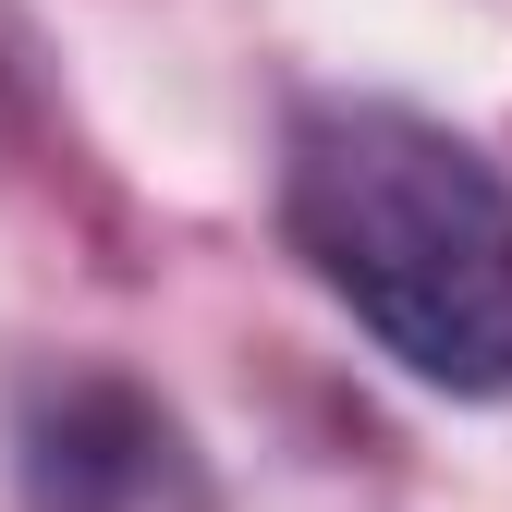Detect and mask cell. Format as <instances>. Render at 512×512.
I'll list each match as a JSON object with an SVG mask.
<instances>
[{
	"mask_svg": "<svg viewBox=\"0 0 512 512\" xmlns=\"http://www.w3.org/2000/svg\"><path fill=\"white\" fill-rule=\"evenodd\" d=\"M281 232L427 391H512V183L476 135L391 98H317L281 147Z\"/></svg>",
	"mask_w": 512,
	"mask_h": 512,
	"instance_id": "cell-1",
	"label": "cell"
},
{
	"mask_svg": "<svg viewBox=\"0 0 512 512\" xmlns=\"http://www.w3.org/2000/svg\"><path fill=\"white\" fill-rule=\"evenodd\" d=\"M13 476H25V512H220L196 427H183L147 378H122V366L25 378Z\"/></svg>",
	"mask_w": 512,
	"mask_h": 512,
	"instance_id": "cell-2",
	"label": "cell"
}]
</instances>
